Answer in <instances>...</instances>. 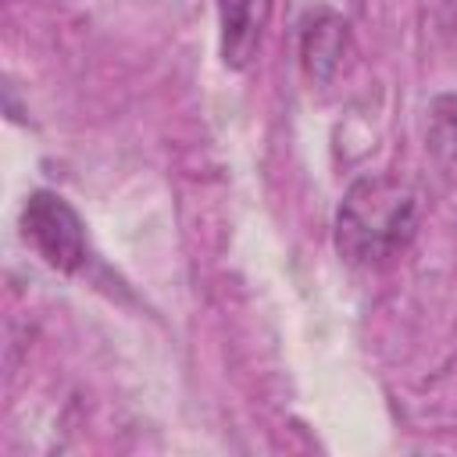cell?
I'll use <instances>...</instances> for the list:
<instances>
[{"mask_svg":"<svg viewBox=\"0 0 457 457\" xmlns=\"http://www.w3.org/2000/svg\"><path fill=\"white\" fill-rule=\"evenodd\" d=\"M418 232V193L396 175L357 179L336 211V250L350 264H386Z\"/></svg>","mask_w":457,"mask_h":457,"instance_id":"cell-1","label":"cell"},{"mask_svg":"<svg viewBox=\"0 0 457 457\" xmlns=\"http://www.w3.org/2000/svg\"><path fill=\"white\" fill-rule=\"evenodd\" d=\"M425 150L432 164L457 182V93L432 96L425 111Z\"/></svg>","mask_w":457,"mask_h":457,"instance_id":"cell-5","label":"cell"},{"mask_svg":"<svg viewBox=\"0 0 457 457\" xmlns=\"http://www.w3.org/2000/svg\"><path fill=\"white\" fill-rule=\"evenodd\" d=\"M18 225H21V239L54 271L75 275L86 264V253H89V246H86V225H82L79 211L64 196L50 193V189L29 193L25 204H21Z\"/></svg>","mask_w":457,"mask_h":457,"instance_id":"cell-2","label":"cell"},{"mask_svg":"<svg viewBox=\"0 0 457 457\" xmlns=\"http://www.w3.org/2000/svg\"><path fill=\"white\" fill-rule=\"evenodd\" d=\"M350 54V25L332 7H311L300 21V64L311 82H328Z\"/></svg>","mask_w":457,"mask_h":457,"instance_id":"cell-3","label":"cell"},{"mask_svg":"<svg viewBox=\"0 0 457 457\" xmlns=\"http://www.w3.org/2000/svg\"><path fill=\"white\" fill-rule=\"evenodd\" d=\"M275 0H218V21H221V61L225 68L243 71L264 39L268 18Z\"/></svg>","mask_w":457,"mask_h":457,"instance_id":"cell-4","label":"cell"}]
</instances>
